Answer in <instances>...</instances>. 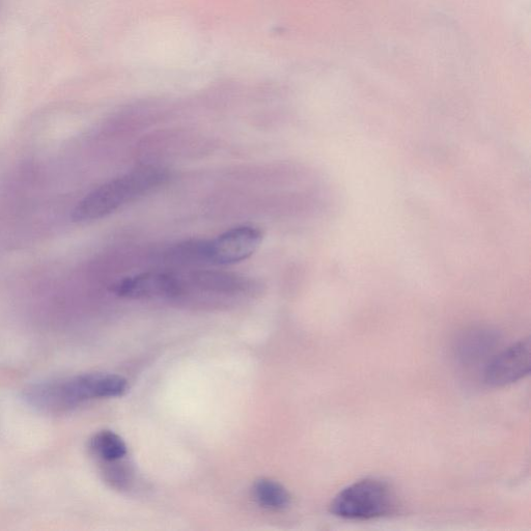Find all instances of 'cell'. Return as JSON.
I'll list each match as a JSON object with an SVG mask.
<instances>
[{"mask_svg":"<svg viewBox=\"0 0 531 531\" xmlns=\"http://www.w3.org/2000/svg\"><path fill=\"white\" fill-rule=\"evenodd\" d=\"M169 173L155 166H144L90 192L73 211L77 222L104 218L163 185Z\"/></svg>","mask_w":531,"mask_h":531,"instance_id":"obj_2","label":"cell"},{"mask_svg":"<svg viewBox=\"0 0 531 531\" xmlns=\"http://www.w3.org/2000/svg\"><path fill=\"white\" fill-rule=\"evenodd\" d=\"M89 449L101 464L122 461L128 454L125 441L113 431H100L90 440Z\"/></svg>","mask_w":531,"mask_h":531,"instance_id":"obj_10","label":"cell"},{"mask_svg":"<svg viewBox=\"0 0 531 531\" xmlns=\"http://www.w3.org/2000/svg\"><path fill=\"white\" fill-rule=\"evenodd\" d=\"M128 382L109 373H88L44 381L25 390L27 403L45 413L72 411L93 400L122 397Z\"/></svg>","mask_w":531,"mask_h":531,"instance_id":"obj_1","label":"cell"},{"mask_svg":"<svg viewBox=\"0 0 531 531\" xmlns=\"http://www.w3.org/2000/svg\"><path fill=\"white\" fill-rule=\"evenodd\" d=\"M181 276L182 297L191 291L208 295L238 296L253 292V279L219 271H193Z\"/></svg>","mask_w":531,"mask_h":531,"instance_id":"obj_8","label":"cell"},{"mask_svg":"<svg viewBox=\"0 0 531 531\" xmlns=\"http://www.w3.org/2000/svg\"><path fill=\"white\" fill-rule=\"evenodd\" d=\"M497 335L485 328L465 331L456 344V354L462 362L472 363L485 358L496 346Z\"/></svg>","mask_w":531,"mask_h":531,"instance_id":"obj_9","label":"cell"},{"mask_svg":"<svg viewBox=\"0 0 531 531\" xmlns=\"http://www.w3.org/2000/svg\"><path fill=\"white\" fill-rule=\"evenodd\" d=\"M194 41L190 33L178 24H155L146 27L133 38V58L138 62L166 66L188 59Z\"/></svg>","mask_w":531,"mask_h":531,"instance_id":"obj_4","label":"cell"},{"mask_svg":"<svg viewBox=\"0 0 531 531\" xmlns=\"http://www.w3.org/2000/svg\"><path fill=\"white\" fill-rule=\"evenodd\" d=\"M529 338L494 356L485 368L484 381L491 387H502L520 381L530 373Z\"/></svg>","mask_w":531,"mask_h":531,"instance_id":"obj_7","label":"cell"},{"mask_svg":"<svg viewBox=\"0 0 531 531\" xmlns=\"http://www.w3.org/2000/svg\"><path fill=\"white\" fill-rule=\"evenodd\" d=\"M253 494L260 506L272 511L287 509L291 495L282 485L270 479H260L253 487Z\"/></svg>","mask_w":531,"mask_h":531,"instance_id":"obj_11","label":"cell"},{"mask_svg":"<svg viewBox=\"0 0 531 531\" xmlns=\"http://www.w3.org/2000/svg\"><path fill=\"white\" fill-rule=\"evenodd\" d=\"M263 233L255 227H238L212 240H204V261L211 265H233L256 254Z\"/></svg>","mask_w":531,"mask_h":531,"instance_id":"obj_5","label":"cell"},{"mask_svg":"<svg viewBox=\"0 0 531 531\" xmlns=\"http://www.w3.org/2000/svg\"><path fill=\"white\" fill-rule=\"evenodd\" d=\"M113 291L119 297L146 299H177L182 297L181 276L170 272H146L122 279Z\"/></svg>","mask_w":531,"mask_h":531,"instance_id":"obj_6","label":"cell"},{"mask_svg":"<svg viewBox=\"0 0 531 531\" xmlns=\"http://www.w3.org/2000/svg\"><path fill=\"white\" fill-rule=\"evenodd\" d=\"M399 498L393 488L379 479L358 481L333 498L329 511L346 520L368 521L398 512Z\"/></svg>","mask_w":531,"mask_h":531,"instance_id":"obj_3","label":"cell"}]
</instances>
